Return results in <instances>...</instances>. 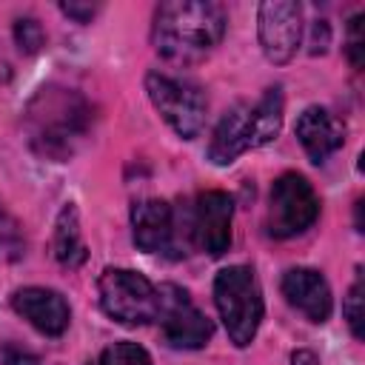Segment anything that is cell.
I'll use <instances>...</instances> for the list:
<instances>
[{"instance_id":"obj_8","label":"cell","mask_w":365,"mask_h":365,"mask_svg":"<svg viewBox=\"0 0 365 365\" xmlns=\"http://www.w3.org/2000/svg\"><path fill=\"white\" fill-rule=\"evenodd\" d=\"M157 322L174 348H202L211 339V319L177 285L157 288Z\"/></svg>"},{"instance_id":"obj_14","label":"cell","mask_w":365,"mask_h":365,"mask_svg":"<svg viewBox=\"0 0 365 365\" xmlns=\"http://www.w3.org/2000/svg\"><path fill=\"white\" fill-rule=\"evenodd\" d=\"M134 242L148 251H168L174 245V211L165 200H143L131 208Z\"/></svg>"},{"instance_id":"obj_16","label":"cell","mask_w":365,"mask_h":365,"mask_svg":"<svg viewBox=\"0 0 365 365\" xmlns=\"http://www.w3.org/2000/svg\"><path fill=\"white\" fill-rule=\"evenodd\" d=\"M362 299H365V282H362V268H356V279H354V285H351V291L345 297V305H342V314H345V319L351 325V334L356 339H362V334H365L362 331V319H365Z\"/></svg>"},{"instance_id":"obj_20","label":"cell","mask_w":365,"mask_h":365,"mask_svg":"<svg viewBox=\"0 0 365 365\" xmlns=\"http://www.w3.org/2000/svg\"><path fill=\"white\" fill-rule=\"evenodd\" d=\"M362 48H365L362 46V14H354L348 26V57L356 68L362 66Z\"/></svg>"},{"instance_id":"obj_21","label":"cell","mask_w":365,"mask_h":365,"mask_svg":"<svg viewBox=\"0 0 365 365\" xmlns=\"http://www.w3.org/2000/svg\"><path fill=\"white\" fill-rule=\"evenodd\" d=\"M0 359H3V365H40V359L17 342H6L0 348Z\"/></svg>"},{"instance_id":"obj_23","label":"cell","mask_w":365,"mask_h":365,"mask_svg":"<svg viewBox=\"0 0 365 365\" xmlns=\"http://www.w3.org/2000/svg\"><path fill=\"white\" fill-rule=\"evenodd\" d=\"M291 365H319V359H317V354L314 351H294L291 354Z\"/></svg>"},{"instance_id":"obj_3","label":"cell","mask_w":365,"mask_h":365,"mask_svg":"<svg viewBox=\"0 0 365 365\" xmlns=\"http://www.w3.org/2000/svg\"><path fill=\"white\" fill-rule=\"evenodd\" d=\"M282 125V94L279 88H268L259 103H240L234 106L220 125L214 128L208 157L217 165L237 160L242 151L271 143Z\"/></svg>"},{"instance_id":"obj_11","label":"cell","mask_w":365,"mask_h":365,"mask_svg":"<svg viewBox=\"0 0 365 365\" xmlns=\"http://www.w3.org/2000/svg\"><path fill=\"white\" fill-rule=\"evenodd\" d=\"M11 305H14L17 314H23L46 336H60L68 328V319H71L68 302L51 288H37V285L20 288V291H14Z\"/></svg>"},{"instance_id":"obj_18","label":"cell","mask_w":365,"mask_h":365,"mask_svg":"<svg viewBox=\"0 0 365 365\" xmlns=\"http://www.w3.org/2000/svg\"><path fill=\"white\" fill-rule=\"evenodd\" d=\"M23 251V234H20V225L14 222V217L0 205V254L6 257H20Z\"/></svg>"},{"instance_id":"obj_5","label":"cell","mask_w":365,"mask_h":365,"mask_svg":"<svg viewBox=\"0 0 365 365\" xmlns=\"http://www.w3.org/2000/svg\"><path fill=\"white\" fill-rule=\"evenodd\" d=\"M100 305L123 325H145L157 319V288L148 277L128 268H106L100 274Z\"/></svg>"},{"instance_id":"obj_2","label":"cell","mask_w":365,"mask_h":365,"mask_svg":"<svg viewBox=\"0 0 365 365\" xmlns=\"http://www.w3.org/2000/svg\"><path fill=\"white\" fill-rule=\"evenodd\" d=\"M29 134L31 145L54 160H66L74 143L83 137L88 123V106L80 94L66 88H43L29 106Z\"/></svg>"},{"instance_id":"obj_19","label":"cell","mask_w":365,"mask_h":365,"mask_svg":"<svg viewBox=\"0 0 365 365\" xmlns=\"http://www.w3.org/2000/svg\"><path fill=\"white\" fill-rule=\"evenodd\" d=\"M14 40H17L20 51L34 54V51H40L46 34H43V29H40V23H37L34 17H20V20L14 23Z\"/></svg>"},{"instance_id":"obj_22","label":"cell","mask_w":365,"mask_h":365,"mask_svg":"<svg viewBox=\"0 0 365 365\" xmlns=\"http://www.w3.org/2000/svg\"><path fill=\"white\" fill-rule=\"evenodd\" d=\"M68 17H74V20H80V23H86V20H91L94 17V11H97V6H80V3H63L60 6Z\"/></svg>"},{"instance_id":"obj_4","label":"cell","mask_w":365,"mask_h":365,"mask_svg":"<svg viewBox=\"0 0 365 365\" xmlns=\"http://www.w3.org/2000/svg\"><path fill=\"white\" fill-rule=\"evenodd\" d=\"M214 302L220 319L237 348L251 345L262 319V294L251 268L228 265L214 279Z\"/></svg>"},{"instance_id":"obj_24","label":"cell","mask_w":365,"mask_h":365,"mask_svg":"<svg viewBox=\"0 0 365 365\" xmlns=\"http://www.w3.org/2000/svg\"><path fill=\"white\" fill-rule=\"evenodd\" d=\"M88 365H97V362H88Z\"/></svg>"},{"instance_id":"obj_10","label":"cell","mask_w":365,"mask_h":365,"mask_svg":"<svg viewBox=\"0 0 365 365\" xmlns=\"http://www.w3.org/2000/svg\"><path fill=\"white\" fill-rule=\"evenodd\" d=\"M231 214H234V202L225 191H205L197 197V205L191 214V234L205 254L222 257L228 251Z\"/></svg>"},{"instance_id":"obj_1","label":"cell","mask_w":365,"mask_h":365,"mask_svg":"<svg viewBox=\"0 0 365 365\" xmlns=\"http://www.w3.org/2000/svg\"><path fill=\"white\" fill-rule=\"evenodd\" d=\"M225 31V11L208 0H168L154 14V48L177 66L200 63Z\"/></svg>"},{"instance_id":"obj_6","label":"cell","mask_w":365,"mask_h":365,"mask_svg":"<svg viewBox=\"0 0 365 365\" xmlns=\"http://www.w3.org/2000/svg\"><path fill=\"white\" fill-rule=\"evenodd\" d=\"M145 91L163 120L185 140H191L205 123V97L202 91L180 77L151 71L145 77Z\"/></svg>"},{"instance_id":"obj_15","label":"cell","mask_w":365,"mask_h":365,"mask_svg":"<svg viewBox=\"0 0 365 365\" xmlns=\"http://www.w3.org/2000/svg\"><path fill=\"white\" fill-rule=\"evenodd\" d=\"M51 248H54L57 262L66 265V268H77V265L86 262L88 251H86V242H83V234H80V220H77L74 202H66L63 211L57 214Z\"/></svg>"},{"instance_id":"obj_17","label":"cell","mask_w":365,"mask_h":365,"mask_svg":"<svg viewBox=\"0 0 365 365\" xmlns=\"http://www.w3.org/2000/svg\"><path fill=\"white\" fill-rule=\"evenodd\" d=\"M97 365H151V356L137 342H114L103 351Z\"/></svg>"},{"instance_id":"obj_9","label":"cell","mask_w":365,"mask_h":365,"mask_svg":"<svg viewBox=\"0 0 365 365\" xmlns=\"http://www.w3.org/2000/svg\"><path fill=\"white\" fill-rule=\"evenodd\" d=\"M259 46L271 63H288L302 40V9L294 0H268L259 6Z\"/></svg>"},{"instance_id":"obj_12","label":"cell","mask_w":365,"mask_h":365,"mask_svg":"<svg viewBox=\"0 0 365 365\" xmlns=\"http://www.w3.org/2000/svg\"><path fill=\"white\" fill-rule=\"evenodd\" d=\"M282 294L311 322H325L328 314H331V288H328L325 277L319 271H314V268H291V271H285Z\"/></svg>"},{"instance_id":"obj_7","label":"cell","mask_w":365,"mask_h":365,"mask_svg":"<svg viewBox=\"0 0 365 365\" xmlns=\"http://www.w3.org/2000/svg\"><path fill=\"white\" fill-rule=\"evenodd\" d=\"M319 214V200L302 174H282L271 188L268 234L277 240L297 237L314 225Z\"/></svg>"},{"instance_id":"obj_13","label":"cell","mask_w":365,"mask_h":365,"mask_svg":"<svg viewBox=\"0 0 365 365\" xmlns=\"http://www.w3.org/2000/svg\"><path fill=\"white\" fill-rule=\"evenodd\" d=\"M302 148L314 163H322L328 154H334L345 140V125L322 106H308L294 125Z\"/></svg>"}]
</instances>
